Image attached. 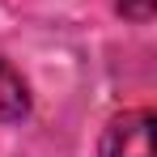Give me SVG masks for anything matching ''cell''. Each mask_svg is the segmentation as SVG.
<instances>
[{"mask_svg":"<svg viewBox=\"0 0 157 157\" xmlns=\"http://www.w3.org/2000/svg\"><path fill=\"white\" fill-rule=\"evenodd\" d=\"M102 157H153V110H123L102 132Z\"/></svg>","mask_w":157,"mask_h":157,"instance_id":"6da1fadb","label":"cell"},{"mask_svg":"<svg viewBox=\"0 0 157 157\" xmlns=\"http://www.w3.org/2000/svg\"><path fill=\"white\" fill-rule=\"evenodd\" d=\"M30 115V89L9 59H0V123H21Z\"/></svg>","mask_w":157,"mask_h":157,"instance_id":"7a4b0ae2","label":"cell"},{"mask_svg":"<svg viewBox=\"0 0 157 157\" xmlns=\"http://www.w3.org/2000/svg\"><path fill=\"white\" fill-rule=\"evenodd\" d=\"M115 9L123 17H132V21H149L153 17V0H115Z\"/></svg>","mask_w":157,"mask_h":157,"instance_id":"3957f363","label":"cell"}]
</instances>
